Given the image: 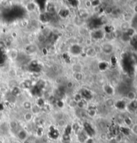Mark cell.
<instances>
[{
  "instance_id": "1",
  "label": "cell",
  "mask_w": 137,
  "mask_h": 143,
  "mask_svg": "<svg viewBox=\"0 0 137 143\" xmlns=\"http://www.w3.org/2000/svg\"><path fill=\"white\" fill-rule=\"evenodd\" d=\"M84 127H85V130H86V132L90 136H92V135H94V131L93 128H92L91 126L88 123H85L84 124Z\"/></svg>"
},
{
  "instance_id": "2",
  "label": "cell",
  "mask_w": 137,
  "mask_h": 143,
  "mask_svg": "<svg viewBox=\"0 0 137 143\" xmlns=\"http://www.w3.org/2000/svg\"><path fill=\"white\" fill-rule=\"evenodd\" d=\"M50 136L51 138H57L58 137V136H59V133H58V131H57L55 129H52L51 130V131L50 132Z\"/></svg>"
},
{
  "instance_id": "3",
  "label": "cell",
  "mask_w": 137,
  "mask_h": 143,
  "mask_svg": "<svg viewBox=\"0 0 137 143\" xmlns=\"http://www.w3.org/2000/svg\"><path fill=\"white\" fill-rule=\"evenodd\" d=\"M26 136H27V134H26V132H25L24 130H21L18 133V137H19L20 140H25Z\"/></svg>"
},
{
  "instance_id": "4",
  "label": "cell",
  "mask_w": 137,
  "mask_h": 143,
  "mask_svg": "<svg viewBox=\"0 0 137 143\" xmlns=\"http://www.w3.org/2000/svg\"><path fill=\"white\" fill-rule=\"evenodd\" d=\"M127 97H128L129 100H134L135 99V98H136V94L133 92H130L128 93Z\"/></svg>"
},
{
  "instance_id": "5",
  "label": "cell",
  "mask_w": 137,
  "mask_h": 143,
  "mask_svg": "<svg viewBox=\"0 0 137 143\" xmlns=\"http://www.w3.org/2000/svg\"><path fill=\"white\" fill-rule=\"evenodd\" d=\"M24 119L26 121H30L32 119V114L30 112H27L26 114H25Z\"/></svg>"
},
{
  "instance_id": "6",
  "label": "cell",
  "mask_w": 137,
  "mask_h": 143,
  "mask_svg": "<svg viewBox=\"0 0 137 143\" xmlns=\"http://www.w3.org/2000/svg\"><path fill=\"white\" fill-rule=\"evenodd\" d=\"M62 138L64 141H70V135H67V134H64L62 136Z\"/></svg>"
},
{
  "instance_id": "7",
  "label": "cell",
  "mask_w": 137,
  "mask_h": 143,
  "mask_svg": "<svg viewBox=\"0 0 137 143\" xmlns=\"http://www.w3.org/2000/svg\"><path fill=\"white\" fill-rule=\"evenodd\" d=\"M72 127L70 126H68L66 128V130H65L64 134H67V135H70V132H72Z\"/></svg>"
},
{
  "instance_id": "8",
  "label": "cell",
  "mask_w": 137,
  "mask_h": 143,
  "mask_svg": "<svg viewBox=\"0 0 137 143\" xmlns=\"http://www.w3.org/2000/svg\"><path fill=\"white\" fill-rule=\"evenodd\" d=\"M88 114L89 116H91V117H93L96 115V111L94 109H91V110H90L88 112Z\"/></svg>"
},
{
  "instance_id": "9",
  "label": "cell",
  "mask_w": 137,
  "mask_h": 143,
  "mask_svg": "<svg viewBox=\"0 0 137 143\" xmlns=\"http://www.w3.org/2000/svg\"><path fill=\"white\" fill-rule=\"evenodd\" d=\"M32 111L33 112H34V113H38L39 112H40V108L38 107V106H34L32 108Z\"/></svg>"
},
{
  "instance_id": "10",
  "label": "cell",
  "mask_w": 137,
  "mask_h": 143,
  "mask_svg": "<svg viewBox=\"0 0 137 143\" xmlns=\"http://www.w3.org/2000/svg\"><path fill=\"white\" fill-rule=\"evenodd\" d=\"M24 108L26 109H30L32 107V105H31V104L30 102H26L24 104Z\"/></svg>"
},
{
  "instance_id": "11",
  "label": "cell",
  "mask_w": 137,
  "mask_h": 143,
  "mask_svg": "<svg viewBox=\"0 0 137 143\" xmlns=\"http://www.w3.org/2000/svg\"><path fill=\"white\" fill-rule=\"evenodd\" d=\"M37 134H38V136H42V134H43V129H42V128H39L37 130Z\"/></svg>"
},
{
  "instance_id": "12",
  "label": "cell",
  "mask_w": 137,
  "mask_h": 143,
  "mask_svg": "<svg viewBox=\"0 0 137 143\" xmlns=\"http://www.w3.org/2000/svg\"><path fill=\"white\" fill-rule=\"evenodd\" d=\"M132 132H134L135 135H137V124L133 126L132 128Z\"/></svg>"
},
{
  "instance_id": "13",
  "label": "cell",
  "mask_w": 137,
  "mask_h": 143,
  "mask_svg": "<svg viewBox=\"0 0 137 143\" xmlns=\"http://www.w3.org/2000/svg\"><path fill=\"white\" fill-rule=\"evenodd\" d=\"M106 104H107V105L108 106H112L113 104H114V102H113V101L111 100V99H109V100L106 102Z\"/></svg>"
},
{
  "instance_id": "14",
  "label": "cell",
  "mask_w": 137,
  "mask_h": 143,
  "mask_svg": "<svg viewBox=\"0 0 137 143\" xmlns=\"http://www.w3.org/2000/svg\"><path fill=\"white\" fill-rule=\"evenodd\" d=\"M58 124H59V126H64L65 121L63 120H60L58 122Z\"/></svg>"
},
{
  "instance_id": "15",
  "label": "cell",
  "mask_w": 137,
  "mask_h": 143,
  "mask_svg": "<svg viewBox=\"0 0 137 143\" xmlns=\"http://www.w3.org/2000/svg\"><path fill=\"white\" fill-rule=\"evenodd\" d=\"M106 88L107 89H106V92L107 94H108V91H110L111 93H112V88H110V86H107L106 87Z\"/></svg>"
},
{
  "instance_id": "16",
  "label": "cell",
  "mask_w": 137,
  "mask_h": 143,
  "mask_svg": "<svg viewBox=\"0 0 137 143\" xmlns=\"http://www.w3.org/2000/svg\"><path fill=\"white\" fill-rule=\"evenodd\" d=\"M11 128H16V127L17 126V123L16 122H11Z\"/></svg>"
},
{
  "instance_id": "17",
  "label": "cell",
  "mask_w": 137,
  "mask_h": 143,
  "mask_svg": "<svg viewBox=\"0 0 137 143\" xmlns=\"http://www.w3.org/2000/svg\"><path fill=\"white\" fill-rule=\"evenodd\" d=\"M82 78V75L80 73L77 74V75L76 76V78L77 79V80H81Z\"/></svg>"
},
{
  "instance_id": "18",
  "label": "cell",
  "mask_w": 137,
  "mask_h": 143,
  "mask_svg": "<svg viewBox=\"0 0 137 143\" xmlns=\"http://www.w3.org/2000/svg\"><path fill=\"white\" fill-rule=\"evenodd\" d=\"M124 122H126V124H128V125H129V124H130V123H131V122H130V120L129 118H126L125 120H124Z\"/></svg>"
},
{
  "instance_id": "19",
  "label": "cell",
  "mask_w": 137,
  "mask_h": 143,
  "mask_svg": "<svg viewBox=\"0 0 137 143\" xmlns=\"http://www.w3.org/2000/svg\"><path fill=\"white\" fill-rule=\"evenodd\" d=\"M58 106H59V107H62L63 106H64V103L61 102V101H59V102H58Z\"/></svg>"
},
{
  "instance_id": "20",
  "label": "cell",
  "mask_w": 137,
  "mask_h": 143,
  "mask_svg": "<svg viewBox=\"0 0 137 143\" xmlns=\"http://www.w3.org/2000/svg\"><path fill=\"white\" fill-rule=\"evenodd\" d=\"M86 143H94V141H93V140L92 138H89L86 141Z\"/></svg>"
},
{
  "instance_id": "21",
  "label": "cell",
  "mask_w": 137,
  "mask_h": 143,
  "mask_svg": "<svg viewBox=\"0 0 137 143\" xmlns=\"http://www.w3.org/2000/svg\"><path fill=\"white\" fill-rule=\"evenodd\" d=\"M68 88H71V87H72V86H73V84H72V82H69V83H68Z\"/></svg>"
},
{
  "instance_id": "22",
  "label": "cell",
  "mask_w": 137,
  "mask_h": 143,
  "mask_svg": "<svg viewBox=\"0 0 137 143\" xmlns=\"http://www.w3.org/2000/svg\"><path fill=\"white\" fill-rule=\"evenodd\" d=\"M63 143H70V141H64Z\"/></svg>"
},
{
  "instance_id": "23",
  "label": "cell",
  "mask_w": 137,
  "mask_h": 143,
  "mask_svg": "<svg viewBox=\"0 0 137 143\" xmlns=\"http://www.w3.org/2000/svg\"><path fill=\"white\" fill-rule=\"evenodd\" d=\"M24 143H29V142H28V141H27V140H26V141L24 142Z\"/></svg>"
}]
</instances>
